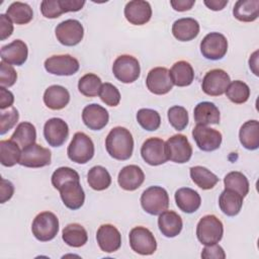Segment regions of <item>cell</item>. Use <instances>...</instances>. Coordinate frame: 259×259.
Returning a JSON list of instances; mask_svg holds the SVG:
<instances>
[{
    "instance_id": "45",
    "label": "cell",
    "mask_w": 259,
    "mask_h": 259,
    "mask_svg": "<svg viewBox=\"0 0 259 259\" xmlns=\"http://www.w3.org/2000/svg\"><path fill=\"white\" fill-rule=\"evenodd\" d=\"M100 99L108 106H116L120 101V93L118 89L111 83H103L99 90Z\"/></svg>"
},
{
    "instance_id": "41",
    "label": "cell",
    "mask_w": 259,
    "mask_h": 259,
    "mask_svg": "<svg viewBox=\"0 0 259 259\" xmlns=\"http://www.w3.org/2000/svg\"><path fill=\"white\" fill-rule=\"evenodd\" d=\"M101 85V79L97 75L88 73L80 78L78 89L80 93L86 97H95L99 94Z\"/></svg>"
},
{
    "instance_id": "2",
    "label": "cell",
    "mask_w": 259,
    "mask_h": 259,
    "mask_svg": "<svg viewBox=\"0 0 259 259\" xmlns=\"http://www.w3.org/2000/svg\"><path fill=\"white\" fill-rule=\"evenodd\" d=\"M224 234L223 223L213 214L202 217L196 226V237L203 245L219 243Z\"/></svg>"
},
{
    "instance_id": "22",
    "label": "cell",
    "mask_w": 259,
    "mask_h": 259,
    "mask_svg": "<svg viewBox=\"0 0 259 259\" xmlns=\"http://www.w3.org/2000/svg\"><path fill=\"white\" fill-rule=\"evenodd\" d=\"M27 56V46L21 39H15L1 48V59L9 65L21 66L26 62Z\"/></svg>"
},
{
    "instance_id": "29",
    "label": "cell",
    "mask_w": 259,
    "mask_h": 259,
    "mask_svg": "<svg viewBox=\"0 0 259 259\" xmlns=\"http://www.w3.org/2000/svg\"><path fill=\"white\" fill-rule=\"evenodd\" d=\"M239 139L247 150H257L259 147V123L256 119L248 120L242 124L239 132Z\"/></svg>"
},
{
    "instance_id": "27",
    "label": "cell",
    "mask_w": 259,
    "mask_h": 259,
    "mask_svg": "<svg viewBox=\"0 0 259 259\" xmlns=\"http://www.w3.org/2000/svg\"><path fill=\"white\" fill-rule=\"evenodd\" d=\"M70 101L69 91L61 85H52L44 93V102L53 110L63 109Z\"/></svg>"
},
{
    "instance_id": "55",
    "label": "cell",
    "mask_w": 259,
    "mask_h": 259,
    "mask_svg": "<svg viewBox=\"0 0 259 259\" xmlns=\"http://www.w3.org/2000/svg\"><path fill=\"white\" fill-rule=\"evenodd\" d=\"M204 4L213 11H219L225 8L228 0H204Z\"/></svg>"
},
{
    "instance_id": "12",
    "label": "cell",
    "mask_w": 259,
    "mask_h": 259,
    "mask_svg": "<svg viewBox=\"0 0 259 259\" xmlns=\"http://www.w3.org/2000/svg\"><path fill=\"white\" fill-rule=\"evenodd\" d=\"M141 155L143 160L151 165L158 166L167 162L165 142L160 138H150L146 140L141 148Z\"/></svg>"
},
{
    "instance_id": "1",
    "label": "cell",
    "mask_w": 259,
    "mask_h": 259,
    "mask_svg": "<svg viewBox=\"0 0 259 259\" xmlns=\"http://www.w3.org/2000/svg\"><path fill=\"white\" fill-rule=\"evenodd\" d=\"M105 148L113 159L119 161L130 159L134 151V139L131 132L122 126L113 127L105 139Z\"/></svg>"
},
{
    "instance_id": "30",
    "label": "cell",
    "mask_w": 259,
    "mask_h": 259,
    "mask_svg": "<svg viewBox=\"0 0 259 259\" xmlns=\"http://www.w3.org/2000/svg\"><path fill=\"white\" fill-rule=\"evenodd\" d=\"M219 205L225 214L235 217L242 208L243 197L236 191L225 188L219 197Z\"/></svg>"
},
{
    "instance_id": "4",
    "label": "cell",
    "mask_w": 259,
    "mask_h": 259,
    "mask_svg": "<svg viewBox=\"0 0 259 259\" xmlns=\"http://www.w3.org/2000/svg\"><path fill=\"white\" fill-rule=\"evenodd\" d=\"M143 209L152 215H158L169 206V195L161 186H151L147 188L141 196Z\"/></svg>"
},
{
    "instance_id": "33",
    "label": "cell",
    "mask_w": 259,
    "mask_h": 259,
    "mask_svg": "<svg viewBox=\"0 0 259 259\" xmlns=\"http://www.w3.org/2000/svg\"><path fill=\"white\" fill-rule=\"evenodd\" d=\"M62 238L68 246L79 248L87 243L88 235L87 231L81 225L69 224L63 229Z\"/></svg>"
},
{
    "instance_id": "36",
    "label": "cell",
    "mask_w": 259,
    "mask_h": 259,
    "mask_svg": "<svg viewBox=\"0 0 259 259\" xmlns=\"http://www.w3.org/2000/svg\"><path fill=\"white\" fill-rule=\"evenodd\" d=\"M87 181L89 186L97 191L108 188L111 184V176L109 172L102 166L92 167L87 174Z\"/></svg>"
},
{
    "instance_id": "6",
    "label": "cell",
    "mask_w": 259,
    "mask_h": 259,
    "mask_svg": "<svg viewBox=\"0 0 259 259\" xmlns=\"http://www.w3.org/2000/svg\"><path fill=\"white\" fill-rule=\"evenodd\" d=\"M112 73L118 81L122 83H133L140 77V63L133 56L121 55L113 62Z\"/></svg>"
},
{
    "instance_id": "48",
    "label": "cell",
    "mask_w": 259,
    "mask_h": 259,
    "mask_svg": "<svg viewBox=\"0 0 259 259\" xmlns=\"http://www.w3.org/2000/svg\"><path fill=\"white\" fill-rule=\"evenodd\" d=\"M40 12L46 18H57L64 13L60 0H44L40 3Z\"/></svg>"
},
{
    "instance_id": "53",
    "label": "cell",
    "mask_w": 259,
    "mask_h": 259,
    "mask_svg": "<svg viewBox=\"0 0 259 259\" xmlns=\"http://www.w3.org/2000/svg\"><path fill=\"white\" fill-rule=\"evenodd\" d=\"M14 102V96L12 92L7 90L5 87L0 88V109L4 110L5 108L11 107Z\"/></svg>"
},
{
    "instance_id": "50",
    "label": "cell",
    "mask_w": 259,
    "mask_h": 259,
    "mask_svg": "<svg viewBox=\"0 0 259 259\" xmlns=\"http://www.w3.org/2000/svg\"><path fill=\"white\" fill-rule=\"evenodd\" d=\"M13 32L12 20L7 14H0V39L5 40Z\"/></svg>"
},
{
    "instance_id": "21",
    "label": "cell",
    "mask_w": 259,
    "mask_h": 259,
    "mask_svg": "<svg viewBox=\"0 0 259 259\" xmlns=\"http://www.w3.org/2000/svg\"><path fill=\"white\" fill-rule=\"evenodd\" d=\"M109 115L107 110L99 104L92 103L86 105L82 111L84 124L92 131L102 130L108 122Z\"/></svg>"
},
{
    "instance_id": "14",
    "label": "cell",
    "mask_w": 259,
    "mask_h": 259,
    "mask_svg": "<svg viewBox=\"0 0 259 259\" xmlns=\"http://www.w3.org/2000/svg\"><path fill=\"white\" fill-rule=\"evenodd\" d=\"M192 137L196 146L205 152H211L220 148L222 144V134L211 127L202 124H196L192 130Z\"/></svg>"
},
{
    "instance_id": "28",
    "label": "cell",
    "mask_w": 259,
    "mask_h": 259,
    "mask_svg": "<svg viewBox=\"0 0 259 259\" xmlns=\"http://www.w3.org/2000/svg\"><path fill=\"white\" fill-rule=\"evenodd\" d=\"M193 116L196 124H218L220 122V110L209 101L199 102L193 110Z\"/></svg>"
},
{
    "instance_id": "16",
    "label": "cell",
    "mask_w": 259,
    "mask_h": 259,
    "mask_svg": "<svg viewBox=\"0 0 259 259\" xmlns=\"http://www.w3.org/2000/svg\"><path fill=\"white\" fill-rule=\"evenodd\" d=\"M51 159L52 154L49 149L33 144L22 150L18 163L28 168H40L50 165Z\"/></svg>"
},
{
    "instance_id": "20",
    "label": "cell",
    "mask_w": 259,
    "mask_h": 259,
    "mask_svg": "<svg viewBox=\"0 0 259 259\" xmlns=\"http://www.w3.org/2000/svg\"><path fill=\"white\" fill-rule=\"evenodd\" d=\"M126 20L134 25L146 24L152 16V8L149 2L143 0H133L124 7Z\"/></svg>"
},
{
    "instance_id": "8",
    "label": "cell",
    "mask_w": 259,
    "mask_h": 259,
    "mask_svg": "<svg viewBox=\"0 0 259 259\" xmlns=\"http://www.w3.org/2000/svg\"><path fill=\"white\" fill-rule=\"evenodd\" d=\"M130 246L133 251L141 255H152L157 249L153 233L145 227H135L130 232Z\"/></svg>"
},
{
    "instance_id": "5",
    "label": "cell",
    "mask_w": 259,
    "mask_h": 259,
    "mask_svg": "<svg viewBox=\"0 0 259 259\" xmlns=\"http://www.w3.org/2000/svg\"><path fill=\"white\" fill-rule=\"evenodd\" d=\"M32 235L40 242L53 240L59 232V220L57 215L51 211H42L38 213L31 225Z\"/></svg>"
},
{
    "instance_id": "49",
    "label": "cell",
    "mask_w": 259,
    "mask_h": 259,
    "mask_svg": "<svg viewBox=\"0 0 259 259\" xmlns=\"http://www.w3.org/2000/svg\"><path fill=\"white\" fill-rule=\"evenodd\" d=\"M201 257L204 259H225L226 254L224 249L215 243L211 245H205L201 252Z\"/></svg>"
},
{
    "instance_id": "52",
    "label": "cell",
    "mask_w": 259,
    "mask_h": 259,
    "mask_svg": "<svg viewBox=\"0 0 259 259\" xmlns=\"http://www.w3.org/2000/svg\"><path fill=\"white\" fill-rule=\"evenodd\" d=\"M60 4L64 13L72 12V11L75 12L82 9V7L85 4V1L84 0H60Z\"/></svg>"
},
{
    "instance_id": "43",
    "label": "cell",
    "mask_w": 259,
    "mask_h": 259,
    "mask_svg": "<svg viewBox=\"0 0 259 259\" xmlns=\"http://www.w3.org/2000/svg\"><path fill=\"white\" fill-rule=\"evenodd\" d=\"M168 119L176 131H183L188 124V112L183 106L174 105L168 110Z\"/></svg>"
},
{
    "instance_id": "54",
    "label": "cell",
    "mask_w": 259,
    "mask_h": 259,
    "mask_svg": "<svg viewBox=\"0 0 259 259\" xmlns=\"http://www.w3.org/2000/svg\"><path fill=\"white\" fill-rule=\"evenodd\" d=\"M194 3H195L194 0H171L170 1V4L173 7V9L180 12L191 9Z\"/></svg>"
},
{
    "instance_id": "18",
    "label": "cell",
    "mask_w": 259,
    "mask_h": 259,
    "mask_svg": "<svg viewBox=\"0 0 259 259\" xmlns=\"http://www.w3.org/2000/svg\"><path fill=\"white\" fill-rule=\"evenodd\" d=\"M63 203L70 209L80 208L85 200V193L80 184V180H70L65 182L59 189Z\"/></svg>"
},
{
    "instance_id": "10",
    "label": "cell",
    "mask_w": 259,
    "mask_h": 259,
    "mask_svg": "<svg viewBox=\"0 0 259 259\" xmlns=\"http://www.w3.org/2000/svg\"><path fill=\"white\" fill-rule=\"evenodd\" d=\"M55 32L60 44L67 47H73L82 40L84 28L80 21L76 19H67L57 25Z\"/></svg>"
},
{
    "instance_id": "15",
    "label": "cell",
    "mask_w": 259,
    "mask_h": 259,
    "mask_svg": "<svg viewBox=\"0 0 259 259\" xmlns=\"http://www.w3.org/2000/svg\"><path fill=\"white\" fill-rule=\"evenodd\" d=\"M146 84L149 91L157 95L168 93L174 85L170 72L165 67H156L150 70L146 78Z\"/></svg>"
},
{
    "instance_id": "51",
    "label": "cell",
    "mask_w": 259,
    "mask_h": 259,
    "mask_svg": "<svg viewBox=\"0 0 259 259\" xmlns=\"http://www.w3.org/2000/svg\"><path fill=\"white\" fill-rule=\"evenodd\" d=\"M14 193V186L13 184L4 178H1V186H0V202L4 203L5 201L9 200Z\"/></svg>"
},
{
    "instance_id": "25",
    "label": "cell",
    "mask_w": 259,
    "mask_h": 259,
    "mask_svg": "<svg viewBox=\"0 0 259 259\" xmlns=\"http://www.w3.org/2000/svg\"><path fill=\"white\" fill-rule=\"evenodd\" d=\"M158 226L161 233L167 238H174L180 234L183 223L181 217L173 210H164L159 214Z\"/></svg>"
},
{
    "instance_id": "42",
    "label": "cell",
    "mask_w": 259,
    "mask_h": 259,
    "mask_svg": "<svg viewBox=\"0 0 259 259\" xmlns=\"http://www.w3.org/2000/svg\"><path fill=\"white\" fill-rule=\"evenodd\" d=\"M137 120L146 131H156L161 124V117L158 111L150 108H142L137 112Z\"/></svg>"
},
{
    "instance_id": "40",
    "label": "cell",
    "mask_w": 259,
    "mask_h": 259,
    "mask_svg": "<svg viewBox=\"0 0 259 259\" xmlns=\"http://www.w3.org/2000/svg\"><path fill=\"white\" fill-rule=\"evenodd\" d=\"M225 93L232 102L236 104H242L249 99L250 88L245 82L235 80L233 82H230Z\"/></svg>"
},
{
    "instance_id": "44",
    "label": "cell",
    "mask_w": 259,
    "mask_h": 259,
    "mask_svg": "<svg viewBox=\"0 0 259 259\" xmlns=\"http://www.w3.org/2000/svg\"><path fill=\"white\" fill-rule=\"evenodd\" d=\"M70 180H80L79 174L70 167H60L52 175V184L56 189H59L65 182Z\"/></svg>"
},
{
    "instance_id": "32",
    "label": "cell",
    "mask_w": 259,
    "mask_h": 259,
    "mask_svg": "<svg viewBox=\"0 0 259 259\" xmlns=\"http://www.w3.org/2000/svg\"><path fill=\"white\" fill-rule=\"evenodd\" d=\"M169 72L173 84L178 87H185L193 82L194 71L192 66L186 61L176 62Z\"/></svg>"
},
{
    "instance_id": "26",
    "label": "cell",
    "mask_w": 259,
    "mask_h": 259,
    "mask_svg": "<svg viewBox=\"0 0 259 259\" xmlns=\"http://www.w3.org/2000/svg\"><path fill=\"white\" fill-rule=\"evenodd\" d=\"M175 202L180 210L192 213L199 208L201 198L197 191L189 187H182L175 192Z\"/></svg>"
},
{
    "instance_id": "47",
    "label": "cell",
    "mask_w": 259,
    "mask_h": 259,
    "mask_svg": "<svg viewBox=\"0 0 259 259\" xmlns=\"http://www.w3.org/2000/svg\"><path fill=\"white\" fill-rule=\"evenodd\" d=\"M17 79V73L14 70V68L1 61L0 63V85L1 87H11L14 85Z\"/></svg>"
},
{
    "instance_id": "7",
    "label": "cell",
    "mask_w": 259,
    "mask_h": 259,
    "mask_svg": "<svg viewBox=\"0 0 259 259\" xmlns=\"http://www.w3.org/2000/svg\"><path fill=\"white\" fill-rule=\"evenodd\" d=\"M168 160L183 164L190 160L192 156V147L186 136L178 134L170 137L165 143Z\"/></svg>"
},
{
    "instance_id": "3",
    "label": "cell",
    "mask_w": 259,
    "mask_h": 259,
    "mask_svg": "<svg viewBox=\"0 0 259 259\" xmlns=\"http://www.w3.org/2000/svg\"><path fill=\"white\" fill-rule=\"evenodd\" d=\"M67 154L71 161L78 164H85L94 156V144L89 136L82 132H78L73 136V139L68 146Z\"/></svg>"
},
{
    "instance_id": "39",
    "label": "cell",
    "mask_w": 259,
    "mask_h": 259,
    "mask_svg": "<svg viewBox=\"0 0 259 259\" xmlns=\"http://www.w3.org/2000/svg\"><path fill=\"white\" fill-rule=\"evenodd\" d=\"M224 184L226 189L236 191L242 197H245L249 192V181L247 177L239 171L228 173L224 178Z\"/></svg>"
},
{
    "instance_id": "19",
    "label": "cell",
    "mask_w": 259,
    "mask_h": 259,
    "mask_svg": "<svg viewBox=\"0 0 259 259\" xmlns=\"http://www.w3.org/2000/svg\"><path fill=\"white\" fill-rule=\"evenodd\" d=\"M99 248L106 253L117 251L121 246V235L119 231L110 224L101 225L96 233Z\"/></svg>"
},
{
    "instance_id": "23",
    "label": "cell",
    "mask_w": 259,
    "mask_h": 259,
    "mask_svg": "<svg viewBox=\"0 0 259 259\" xmlns=\"http://www.w3.org/2000/svg\"><path fill=\"white\" fill-rule=\"evenodd\" d=\"M145 180V174L143 170L137 165H127L123 167L117 177L119 186L127 191H134L138 189Z\"/></svg>"
},
{
    "instance_id": "37",
    "label": "cell",
    "mask_w": 259,
    "mask_h": 259,
    "mask_svg": "<svg viewBox=\"0 0 259 259\" xmlns=\"http://www.w3.org/2000/svg\"><path fill=\"white\" fill-rule=\"evenodd\" d=\"M19 146L12 140H2L0 142V162L5 167H12L20 159Z\"/></svg>"
},
{
    "instance_id": "31",
    "label": "cell",
    "mask_w": 259,
    "mask_h": 259,
    "mask_svg": "<svg viewBox=\"0 0 259 259\" xmlns=\"http://www.w3.org/2000/svg\"><path fill=\"white\" fill-rule=\"evenodd\" d=\"M233 15L240 21L251 22L258 18L259 0H239L233 8Z\"/></svg>"
},
{
    "instance_id": "35",
    "label": "cell",
    "mask_w": 259,
    "mask_h": 259,
    "mask_svg": "<svg viewBox=\"0 0 259 259\" xmlns=\"http://www.w3.org/2000/svg\"><path fill=\"white\" fill-rule=\"evenodd\" d=\"M190 177L192 181L201 189H211L219 182L218 176L202 166H194L190 168Z\"/></svg>"
},
{
    "instance_id": "17",
    "label": "cell",
    "mask_w": 259,
    "mask_h": 259,
    "mask_svg": "<svg viewBox=\"0 0 259 259\" xmlns=\"http://www.w3.org/2000/svg\"><path fill=\"white\" fill-rule=\"evenodd\" d=\"M44 136L50 146L60 147L66 142L69 136V126L62 118H50L45 123Z\"/></svg>"
},
{
    "instance_id": "13",
    "label": "cell",
    "mask_w": 259,
    "mask_h": 259,
    "mask_svg": "<svg viewBox=\"0 0 259 259\" xmlns=\"http://www.w3.org/2000/svg\"><path fill=\"white\" fill-rule=\"evenodd\" d=\"M79 62L70 55H55L45 61L47 72L58 76H71L79 70Z\"/></svg>"
},
{
    "instance_id": "11",
    "label": "cell",
    "mask_w": 259,
    "mask_h": 259,
    "mask_svg": "<svg viewBox=\"0 0 259 259\" xmlns=\"http://www.w3.org/2000/svg\"><path fill=\"white\" fill-rule=\"evenodd\" d=\"M231 82L229 74L222 69L208 71L201 83L202 91L209 96H220L224 94Z\"/></svg>"
},
{
    "instance_id": "38",
    "label": "cell",
    "mask_w": 259,
    "mask_h": 259,
    "mask_svg": "<svg viewBox=\"0 0 259 259\" xmlns=\"http://www.w3.org/2000/svg\"><path fill=\"white\" fill-rule=\"evenodd\" d=\"M7 16L16 24H27L33 17L31 7L23 2H13L6 11Z\"/></svg>"
},
{
    "instance_id": "46",
    "label": "cell",
    "mask_w": 259,
    "mask_h": 259,
    "mask_svg": "<svg viewBox=\"0 0 259 259\" xmlns=\"http://www.w3.org/2000/svg\"><path fill=\"white\" fill-rule=\"evenodd\" d=\"M19 113L15 107H11L7 111H1L0 114V135L6 134L18 121Z\"/></svg>"
},
{
    "instance_id": "34",
    "label": "cell",
    "mask_w": 259,
    "mask_h": 259,
    "mask_svg": "<svg viewBox=\"0 0 259 259\" xmlns=\"http://www.w3.org/2000/svg\"><path fill=\"white\" fill-rule=\"evenodd\" d=\"M10 140L15 142L19 147L22 148V150L35 144L36 131L34 125L28 121L20 122L16 126Z\"/></svg>"
},
{
    "instance_id": "24",
    "label": "cell",
    "mask_w": 259,
    "mask_h": 259,
    "mask_svg": "<svg viewBox=\"0 0 259 259\" xmlns=\"http://www.w3.org/2000/svg\"><path fill=\"white\" fill-rule=\"evenodd\" d=\"M199 33V23L191 17L179 18L172 25V34L180 41H189Z\"/></svg>"
},
{
    "instance_id": "9",
    "label": "cell",
    "mask_w": 259,
    "mask_h": 259,
    "mask_svg": "<svg viewBox=\"0 0 259 259\" xmlns=\"http://www.w3.org/2000/svg\"><path fill=\"white\" fill-rule=\"evenodd\" d=\"M228 51V40L220 32H209L200 42V52L207 60H221Z\"/></svg>"
}]
</instances>
